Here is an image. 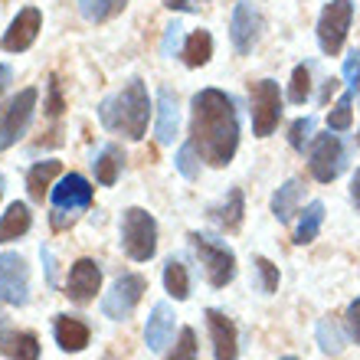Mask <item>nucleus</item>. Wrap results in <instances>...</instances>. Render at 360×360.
Instances as JSON below:
<instances>
[{
	"instance_id": "obj_1",
	"label": "nucleus",
	"mask_w": 360,
	"mask_h": 360,
	"mask_svg": "<svg viewBox=\"0 0 360 360\" xmlns=\"http://www.w3.org/2000/svg\"><path fill=\"white\" fill-rule=\"evenodd\" d=\"M190 144L200 161L210 167H226L239 148V118L236 105L219 89H200L193 95V118H190Z\"/></svg>"
},
{
	"instance_id": "obj_2",
	"label": "nucleus",
	"mask_w": 360,
	"mask_h": 360,
	"mask_svg": "<svg viewBox=\"0 0 360 360\" xmlns=\"http://www.w3.org/2000/svg\"><path fill=\"white\" fill-rule=\"evenodd\" d=\"M148 118H151V98L141 79H131L122 92L108 95L98 105V122L115 134H124L128 141H141L148 134Z\"/></svg>"
},
{
	"instance_id": "obj_3",
	"label": "nucleus",
	"mask_w": 360,
	"mask_h": 360,
	"mask_svg": "<svg viewBox=\"0 0 360 360\" xmlns=\"http://www.w3.org/2000/svg\"><path fill=\"white\" fill-rule=\"evenodd\" d=\"M190 246L197 252L200 266H203V275L213 288H226L233 278H236V256L226 243L207 236V233H190Z\"/></svg>"
},
{
	"instance_id": "obj_4",
	"label": "nucleus",
	"mask_w": 360,
	"mask_h": 360,
	"mask_svg": "<svg viewBox=\"0 0 360 360\" xmlns=\"http://www.w3.org/2000/svg\"><path fill=\"white\" fill-rule=\"evenodd\" d=\"M122 246L128 252V259L134 262H148L158 252V223L148 210L131 207L124 210L122 217Z\"/></svg>"
},
{
	"instance_id": "obj_5",
	"label": "nucleus",
	"mask_w": 360,
	"mask_h": 360,
	"mask_svg": "<svg viewBox=\"0 0 360 360\" xmlns=\"http://www.w3.org/2000/svg\"><path fill=\"white\" fill-rule=\"evenodd\" d=\"M351 20H354L351 0H331V4L321 10V17H318V46H321L324 56H338L344 49Z\"/></svg>"
},
{
	"instance_id": "obj_6",
	"label": "nucleus",
	"mask_w": 360,
	"mask_h": 360,
	"mask_svg": "<svg viewBox=\"0 0 360 360\" xmlns=\"http://www.w3.org/2000/svg\"><path fill=\"white\" fill-rule=\"evenodd\" d=\"M37 98L39 92L30 86V89H20L7 102V108L0 112V148H10V144H17L27 134L30 122H33V112H37Z\"/></svg>"
},
{
	"instance_id": "obj_7",
	"label": "nucleus",
	"mask_w": 360,
	"mask_h": 360,
	"mask_svg": "<svg viewBox=\"0 0 360 360\" xmlns=\"http://www.w3.org/2000/svg\"><path fill=\"white\" fill-rule=\"evenodd\" d=\"M249 98H252V131L256 138H269L275 131V124L282 118V92L278 82L272 79H259L249 86Z\"/></svg>"
},
{
	"instance_id": "obj_8",
	"label": "nucleus",
	"mask_w": 360,
	"mask_h": 360,
	"mask_svg": "<svg viewBox=\"0 0 360 360\" xmlns=\"http://www.w3.org/2000/svg\"><path fill=\"white\" fill-rule=\"evenodd\" d=\"M148 292V282H144V275L138 272H122L115 278V285L105 292L102 298V314L105 318H112V321H124L128 314L138 308L141 302V295Z\"/></svg>"
},
{
	"instance_id": "obj_9",
	"label": "nucleus",
	"mask_w": 360,
	"mask_h": 360,
	"mask_svg": "<svg viewBox=\"0 0 360 360\" xmlns=\"http://www.w3.org/2000/svg\"><path fill=\"white\" fill-rule=\"evenodd\" d=\"M344 161H347V154H344V144L338 134H318L311 144V154H308V164H311V177L318 184H331V180L341 177L344 171Z\"/></svg>"
},
{
	"instance_id": "obj_10",
	"label": "nucleus",
	"mask_w": 360,
	"mask_h": 360,
	"mask_svg": "<svg viewBox=\"0 0 360 360\" xmlns=\"http://www.w3.org/2000/svg\"><path fill=\"white\" fill-rule=\"evenodd\" d=\"M30 298V269L23 256L4 252L0 256V302L4 304H27Z\"/></svg>"
},
{
	"instance_id": "obj_11",
	"label": "nucleus",
	"mask_w": 360,
	"mask_h": 360,
	"mask_svg": "<svg viewBox=\"0 0 360 360\" xmlns=\"http://www.w3.org/2000/svg\"><path fill=\"white\" fill-rule=\"evenodd\" d=\"M39 30H43V13L37 7H23L17 17L10 20L7 33L0 37V49H7V53H27L37 43Z\"/></svg>"
},
{
	"instance_id": "obj_12",
	"label": "nucleus",
	"mask_w": 360,
	"mask_h": 360,
	"mask_svg": "<svg viewBox=\"0 0 360 360\" xmlns=\"http://www.w3.org/2000/svg\"><path fill=\"white\" fill-rule=\"evenodd\" d=\"M49 200H53V210H56V213H69V217H72L79 210L92 207V184H89L82 174H66V177L53 187Z\"/></svg>"
},
{
	"instance_id": "obj_13",
	"label": "nucleus",
	"mask_w": 360,
	"mask_h": 360,
	"mask_svg": "<svg viewBox=\"0 0 360 360\" xmlns=\"http://www.w3.org/2000/svg\"><path fill=\"white\" fill-rule=\"evenodd\" d=\"M259 30H262V17L259 10L246 0H239L236 10H233V23H229V39H233V49L236 53H252V46L259 43Z\"/></svg>"
},
{
	"instance_id": "obj_14",
	"label": "nucleus",
	"mask_w": 360,
	"mask_h": 360,
	"mask_svg": "<svg viewBox=\"0 0 360 360\" xmlns=\"http://www.w3.org/2000/svg\"><path fill=\"white\" fill-rule=\"evenodd\" d=\"M98 288H102V269H98V262L95 259H79L76 266L69 269L66 295L76 304H89Z\"/></svg>"
},
{
	"instance_id": "obj_15",
	"label": "nucleus",
	"mask_w": 360,
	"mask_h": 360,
	"mask_svg": "<svg viewBox=\"0 0 360 360\" xmlns=\"http://www.w3.org/2000/svg\"><path fill=\"white\" fill-rule=\"evenodd\" d=\"M207 331H210V341H213V357L217 360H236L239 354V334H236V324L229 321L223 311L210 308L207 311Z\"/></svg>"
},
{
	"instance_id": "obj_16",
	"label": "nucleus",
	"mask_w": 360,
	"mask_h": 360,
	"mask_svg": "<svg viewBox=\"0 0 360 360\" xmlns=\"http://www.w3.org/2000/svg\"><path fill=\"white\" fill-rule=\"evenodd\" d=\"M0 354L10 360H39V341L30 331H13L0 314Z\"/></svg>"
},
{
	"instance_id": "obj_17",
	"label": "nucleus",
	"mask_w": 360,
	"mask_h": 360,
	"mask_svg": "<svg viewBox=\"0 0 360 360\" xmlns=\"http://www.w3.org/2000/svg\"><path fill=\"white\" fill-rule=\"evenodd\" d=\"M174 338V311L167 302H158L151 308V318L144 324V344L151 347V351H164Z\"/></svg>"
},
{
	"instance_id": "obj_18",
	"label": "nucleus",
	"mask_w": 360,
	"mask_h": 360,
	"mask_svg": "<svg viewBox=\"0 0 360 360\" xmlns=\"http://www.w3.org/2000/svg\"><path fill=\"white\" fill-rule=\"evenodd\" d=\"M53 334H56V344H59V347H63V351H69V354L86 351L89 338H92L89 324H86V321H79V318H69V314H56Z\"/></svg>"
},
{
	"instance_id": "obj_19",
	"label": "nucleus",
	"mask_w": 360,
	"mask_h": 360,
	"mask_svg": "<svg viewBox=\"0 0 360 360\" xmlns=\"http://www.w3.org/2000/svg\"><path fill=\"white\" fill-rule=\"evenodd\" d=\"M302 197H304V184H302V180H298V177L285 180L282 187L275 190V197H272L275 219H278V223H288V219L298 213V203H302Z\"/></svg>"
},
{
	"instance_id": "obj_20",
	"label": "nucleus",
	"mask_w": 360,
	"mask_h": 360,
	"mask_svg": "<svg viewBox=\"0 0 360 360\" xmlns=\"http://www.w3.org/2000/svg\"><path fill=\"white\" fill-rule=\"evenodd\" d=\"M177 98H174L171 89H161L158 92V141L161 144H174L177 138Z\"/></svg>"
},
{
	"instance_id": "obj_21",
	"label": "nucleus",
	"mask_w": 360,
	"mask_h": 360,
	"mask_svg": "<svg viewBox=\"0 0 360 360\" xmlns=\"http://www.w3.org/2000/svg\"><path fill=\"white\" fill-rule=\"evenodd\" d=\"M30 226H33V217H30L27 203H10L7 213L0 217V243H13V239L27 236Z\"/></svg>"
},
{
	"instance_id": "obj_22",
	"label": "nucleus",
	"mask_w": 360,
	"mask_h": 360,
	"mask_svg": "<svg viewBox=\"0 0 360 360\" xmlns=\"http://www.w3.org/2000/svg\"><path fill=\"white\" fill-rule=\"evenodd\" d=\"M122 161H124V154L118 144H105L102 151L95 154V180L102 184V187H112L115 180H118V174H122Z\"/></svg>"
},
{
	"instance_id": "obj_23",
	"label": "nucleus",
	"mask_w": 360,
	"mask_h": 360,
	"mask_svg": "<svg viewBox=\"0 0 360 360\" xmlns=\"http://www.w3.org/2000/svg\"><path fill=\"white\" fill-rule=\"evenodd\" d=\"M243 213H246V200H243V190H229L226 200L213 207V219H217L219 226L226 229V233H236L243 226Z\"/></svg>"
},
{
	"instance_id": "obj_24",
	"label": "nucleus",
	"mask_w": 360,
	"mask_h": 360,
	"mask_svg": "<svg viewBox=\"0 0 360 360\" xmlns=\"http://www.w3.org/2000/svg\"><path fill=\"white\" fill-rule=\"evenodd\" d=\"M210 56H213V37L207 30H193L187 37V43H184V63L190 69H200L210 63Z\"/></svg>"
},
{
	"instance_id": "obj_25",
	"label": "nucleus",
	"mask_w": 360,
	"mask_h": 360,
	"mask_svg": "<svg viewBox=\"0 0 360 360\" xmlns=\"http://www.w3.org/2000/svg\"><path fill=\"white\" fill-rule=\"evenodd\" d=\"M59 171H63V164H59V161H39V164H33V167H30V174H27L30 197H33V200L46 197L49 184H53V177H56Z\"/></svg>"
},
{
	"instance_id": "obj_26",
	"label": "nucleus",
	"mask_w": 360,
	"mask_h": 360,
	"mask_svg": "<svg viewBox=\"0 0 360 360\" xmlns=\"http://www.w3.org/2000/svg\"><path fill=\"white\" fill-rule=\"evenodd\" d=\"M321 223H324V203L314 200V203H308V210L302 213L298 226H295V243H298V246L311 243V239L321 233Z\"/></svg>"
},
{
	"instance_id": "obj_27",
	"label": "nucleus",
	"mask_w": 360,
	"mask_h": 360,
	"mask_svg": "<svg viewBox=\"0 0 360 360\" xmlns=\"http://www.w3.org/2000/svg\"><path fill=\"white\" fill-rule=\"evenodd\" d=\"M128 0H79V13L89 20V23H108L112 17H118L124 10Z\"/></svg>"
},
{
	"instance_id": "obj_28",
	"label": "nucleus",
	"mask_w": 360,
	"mask_h": 360,
	"mask_svg": "<svg viewBox=\"0 0 360 360\" xmlns=\"http://www.w3.org/2000/svg\"><path fill=\"white\" fill-rule=\"evenodd\" d=\"M164 288H167L177 302L190 298V275H187V266H184L180 259H171V262L164 266Z\"/></svg>"
},
{
	"instance_id": "obj_29",
	"label": "nucleus",
	"mask_w": 360,
	"mask_h": 360,
	"mask_svg": "<svg viewBox=\"0 0 360 360\" xmlns=\"http://www.w3.org/2000/svg\"><path fill=\"white\" fill-rule=\"evenodd\" d=\"M318 344H321V351L331 354V357H338V354L344 351V334L334 318H321V321H318Z\"/></svg>"
},
{
	"instance_id": "obj_30",
	"label": "nucleus",
	"mask_w": 360,
	"mask_h": 360,
	"mask_svg": "<svg viewBox=\"0 0 360 360\" xmlns=\"http://www.w3.org/2000/svg\"><path fill=\"white\" fill-rule=\"evenodd\" d=\"M351 105H354V95H351V92H344L341 98L334 102V108L328 112V128H331V131H347V128L354 124Z\"/></svg>"
},
{
	"instance_id": "obj_31",
	"label": "nucleus",
	"mask_w": 360,
	"mask_h": 360,
	"mask_svg": "<svg viewBox=\"0 0 360 360\" xmlns=\"http://www.w3.org/2000/svg\"><path fill=\"white\" fill-rule=\"evenodd\" d=\"M308 95H311V66H308V63H302V66H295V72H292L288 102L304 105V102H308Z\"/></svg>"
},
{
	"instance_id": "obj_32",
	"label": "nucleus",
	"mask_w": 360,
	"mask_h": 360,
	"mask_svg": "<svg viewBox=\"0 0 360 360\" xmlns=\"http://www.w3.org/2000/svg\"><path fill=\"white\" fill-rule=\"evenodd\" d=\"M311 134H314V118H311V115L295 118L292 128H288V144H292L295 151H304V144L311 141Z\"/></svg>"
},
{
	"instance_id": "obj_33",
	"label": "nucleus",
	"mask_w": 360,
	"mask_h": 360,
	"mask_svg": "<svg viewBox=\"0 0 360 360\" xmlns=\"http://www.w3.org/2000/svg\"><path fill=\"white\" fill-rule=\"evenodd\" d=\"M256 275H259V288H262V295L278 292V266H272L266 256L256 259Z\"/></svg>"
},
{
	"instance_id": "obj_34",
	"label": "nucleus",
	"mask_w": 360,
	"mask_h": 360,
	"mask_svg": "<svg viewBox=\"0 0 360 360\" xmlns=\"http://www.w3.org/2000/svg\"><path fill=\"white\" fill-rule=\"evenodd\" d=\"M167 360H197V334H193V328L180 331V341L174 344V354Z\"/></svg>"
},
{
	"instance_id": "obj_35",
	"label": "nucleus",
	"mask_w": 360,
	"mask_h": 360,
	"mask_svg": "<svg viewBox=\"0 0 360 360\" xmlns=\"http://www.w3.org/2000/svg\"><path fill=\"white\" fill-rule=\"evenodd\" d=\"M177 171L187 180H193L200 174V154L193 151V144H184V148L177 151Z\"/></svg>"
},
{
	"instance_id": "obj_36",
	"label": "nucleus",
	"mask_w": 360,
	"mask_h": 360,
	"mask_svg": "<svg viewBox=\"0 0 360 360\" xmlns=\"http://www.w3.org/2000/svg\"><path fill=\"white\" fill-rule=\"evenodd\" d=\"M344 324H347V334H351V341H354V344H360V298H354V302L347 304Z\"/></svg>"
},
{
	"instance_id": "obj_37",
	"label": "nucleus",
	"mask_w": 360,
	"mask_h": 360,
	"mask_svg": "<svg viewBox=\"0 0 360 360\" xmlns=\"http://www.w3.org/2000/svg\"><path fill=\"white\" fill-rule=\"evenodd\" d=\"M180 37H184V27H180L177 20H174L171 27L164 30V43H161V53H164V56H171L174 49H177V43H180Z\"/></svg>"
},
{
	"instance_id": "obj_38",
	"label": "nucleus",
	"mask_w": 360,
	"mask_h": 360,
	"mask_svg": "<svg viewBox=\"0 0 360 360\" xmlns=\"http://www.w3.org/2000/svg\"><path fill=\"white\" fill-rule=\"evenodd\" d=\"M46 112L56 118L63 112V92H59V79H49V98H46Z\"/></svg>"
},
{
	"instance_id": "obj_39",
	"label": "nucleus",
	"mask_w": 360,
	"mask_h": 360,
	"mask_svg": "<svg viewBox=\"0 0 360 360\" xmlns=\"http://www.w3.org/2000/svg\"><path fill=\"white\" fill-rule=\"evenodd\" d=\"M344 76H347V82L357 89V79H360V53L357 49H354L351 56H347V63H344Z\"/></svg>"
},
{
	"instance_id": "obj_40",
	"label": "nucleus",
	"mask_w": 360,
	"mask_h": 360,
	"mask_svg": "<svg viewBox=\"0 0 360 360\" xmlns=\"http://www.w3.org/2000/svg\"><path fill=\"white\" fill-rule=\"evenodd\" d=\"M10 79H13V72H10V66H4V63H0V95L7 92V86H10Z\"/></svg>"
},
{
	"instance_id": "obj_41",
	"label": "nucleus",
	"mask_w": 360,
	"mask_h": 360,
	"mask_svg": "<svg viewBox=\"0 0 360 360\" xmlns=\"http://www.w3.org/2000/svg\"><path fill=\"white\" fill-rule=\"evenodd\" d=\"M351 200H354V207L360 210V167H357V174H354V184H351Z\"/></svg>"
},
{
	"instance_id": "obj_42",
	"label": "nucleus",
	"mask_w": 360,
	"mask_h": 360,
	"mask_svg": "<svg viewBox=\"0 0 360 360\" xmlns=\"http://www.w3.org/2000/svg\"><path fill=\"white\" fill-rule=\"evenodd\" d=\"M164 7H171V10H190L187 0H164Z\"/></svg>"
},
{
	"instance_id": "obj_43",
	"label": "nucleus",
	"mask_w": 360,
	"mask_h": 360,
	"mask_svg": "<svg viewBox=\"0 0 360 360\" xmlns=\"http://www.w3.org/2000/svg\"><path fill=\"white\" fill-rule=\"evenodd\" d=\"M0 193H4V177H0Z\"/></svg>"
},
{
	"instance_id": "obj_44",
	"label": "nucleus",
	"mask_w": 360,
	"mask_h": 360,
	"mask_svg": "<svg viewBox=\"0 0 360 360\" xmlns=\"http://www.w3.org/2000/svg\"><path fill=\"white\" fill-rule=\"evenodd\" d=\"M282 360H298V357H282Z\"/></svg>"
},
{
	"instance_id": "obj_45",
	"label": "nucleus",
	"mask_w": 360,
	"mask_h": 360,
	"mask_svg": "<svg viewBox=\"0 0 360 360\" xmlns=\"http://www.w3.org/2000/svg\"><path fill=\"white\" fill-rule=\"evenodd\" d=\"M357 82H360V79H357Z\"/></svg>"
}]
</instances>
